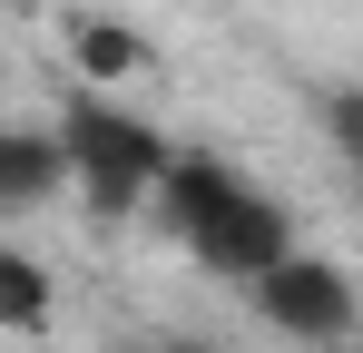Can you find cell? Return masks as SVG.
Segmentation results:
<instances>
[{"mask_svg": "<svg viewBox=\"0 0 363 353\" xmlns=\"http://www.w3.org/2000/svg\"><path fill=\"white\" fill-rule=\"evenodd\" d=\"M69 59H79V79H89V89H118V79L147 69V40L118 30V20H79V30H69Z\"/></svg>", "mask_w": 363, "mask_h": 353, "instance_id": "8992f818", "label": "cell"}, {"mask_svg": "<svg viewBox=\"0 0 363 353\" xmlns=\"http://www.w3.org/2000/svg\"><path fill=\"white\" fill-rule=\"evenodd\" d=\"M60 157H69V186L89 196V216H138L167 176V138L147 128L138 108H118L108 89H79L60 108Z\"/></svg>", "mask_w": 363, "mask_h": 353, "instance_id": "6da1fadb", "label": "cell"}, {"mask_svg": "<svg viewBox=\"0 0 363 353\" xmlns=\"http://www.w3.org/2000/svg\"><path fill=\"white\" fill-rule=\"evenodd\" d=\"M334 138H344V157L363 167V89H344V99H334Z\"/></svg>", "mask_w": 363, "mask_h": 353, "instance_id": "ba28073f", "label": "cell"}, {"mask_svg": "<svg viewBox=\"0 0 363 353\" xmlns=\"http://www.w3.org/2000/svg\"><path fill=\"white\" fill-rule=\"evenodd\" d=\"M30 324H50V275H40V255L0 245V334H30Z\"/></svg>", "mask_w": 363, "mask_h": 353, "instance_id": "52a82bcc", "label": "cell"}, {"mask_svg": "<svg viewBox=\"0 0 363 353\" xmlns=\"http://www.w3.org/2000/svg\"><path fill=\"white\" fill-rule=\"evenodd\" d=\"M69 176L60 138H30V128H0V216H20V206H40L50 186Z\"/></svg>", "mask_w": 363, "mask_h": 353, "instance_id": "5b68a950", "label": "cell"}, {"mask_svg": "<svg viewBox=\"0 0 363 353\" xmlns=\"http://www.w3.org/2000/svg\"><path fill=\"white\" fill-rule=\"evenodd\" d=\"M186 255L206 265V275H236V285H255L265 265H285L295 255V226H285V206L275 196H255V186H236L206 226L186 235Z\"/></svg>", "mask_w": 363, "mask_h": 353, "instance_id": "3957f363", "label": "cell"}, {"mask_svg": "<svg viewBox=\"0 0 363 353\" xmlns=\"http://www.w3.org/2000/svg\"><path fill=\"white\" fill-rule=\"evenodd\" d=\"M245 294H255V314H265L275 334H295V344H334V334H354V314H363L354 275H344L334 255H285V265H265Z\"/></svg>", "mask_w": 363, "mask_h": 353, "instance_id": "7a4b0ae2", "label": "cell"}, {"mask_svg": "<svg viewBox=\"0 0 363 353\" xmlns=\"http://www.w3.org/2000/svg\"><path fill=\"white\" fill-rule=\"evenodd\" d=\"M236 186H245V176H236V167H216V157H167V176H157V196H147V206H157V226L186 245V235L206 226V216H216Z\"/></svg>", "mask_w": 363, "mask_h": 353, "instance_id": "277c9868", "label": "cell"}, {"mask_svg": "<svg viewBox=\"0 0 363 353\" xmlns=\"http://www.w3.org/2000/svg\"><path fill=\"white\" fill-rule=\"evenodd\" d=\"M157 353H196V344H157Z\"/></svg>", "mask_w": 363, "mask_h": 353, "instance_id": "9c48e42d", "label": "cell"}]
</instances>
